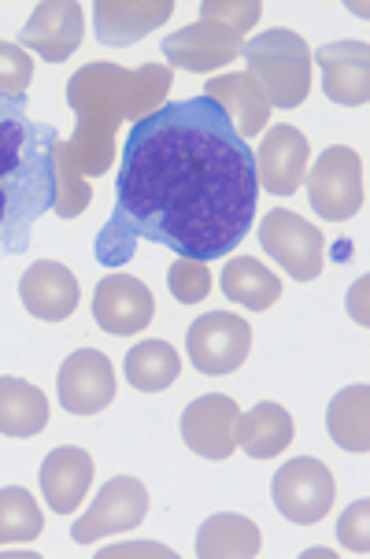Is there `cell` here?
Listing matches in <instances>:
<instances>
[{"label":"cell","instance_id":"obj_1","mask_svg":"<svg viewBox=\"0 0 370 559\" xmlns=\"http://www.w3.org/2000/svg\"><path fill=\"white\" fill-rule=\"evenodd\" d=\"M255 204V153L219 104H159L122 141L116 212L93 252L104 267L130 263L141 241L186 260H219L244 241Z\"/></svg>","mask_w":370,"mask_h":559},{"label":"cell","instance_id":"obj_2","mask_svg":"<svg viewBox=\"0 0 370 559\" xmlns=\"http://www.w3.org/2000/svg\"><path fill=\"white\" fill-rule=\"evenodd\" d=\"M56 127L34 122L26 97H0V255L31 249L34 223L56 207Z\"/></svg>","mask_w":370,"mask_h":559},{"label":"cell","instance_id":"obj_3","mask_svg":"<svg viewBox=\"0 0 370 559\" xmlns=\"http://www.w3.org/2000/svg\"><path fill=\"white\" fill-rule=\"evenodd\" d=\"M263 4H201V23L186 26V31L170 34L164 41L167 63L182 71H219L226 63H234L244 52V31L260 19Z\"/></svg>","mask_w":370,"mask_h":559},{"label":"cell","instance_id":"obj_4","mask_svg":"<svg viewBox=\"0 0 370 559\" xmlns=\"http://www.w3.org/2000/svg\"><path fill=\"white\" fill-rule=\"evenodd\" d=\"M249 74L267 93L271 108H297L311 90V49L297 31H267L244 41Z\"/></svg>","mask_w":370,"mask_h":559},{"label":"cell","instance_id":"obj_5","mask_svg":"<svg viewBox=\"0 0 370 559\" xmlns=\"http://www.w3.org/2000/svg\"><path fill=\"white\" fill-rule=\"evenodd\" d=\"M303 182H308L311 207L326 223H345L363 207V159L348 145L326 148Z\"/></svg>","mask_w":370,"mask_h":559},{"label":"cell","instance_id":"obj_6","mask_svg":"<svg viewBox=\"0 0 370 559\" xmlns=\"http://www.w3.org/2000/svg\"><path fill=\"white\" fill-rule=\"evenodd\" d=\"M271 492H274V508H278L289 523L311 526L330 515L334 497H337V481L322 460L297 456L274 475Z\"/></svg>","mask_w":370,"mask_h":559},{"label":"cell","instance_id":"obj_7","mask_svg":"<svg viewBox=\"0 0 370 559\" xmlns=\"http://www.w3.org/2000/svg\"><path fill=\"white\" fill-rule=\"evenodd\" d=\"M189 359L204 374H230L252 353V326L234 311H207L186 334Z\"/></svg>","mask_w":370,"mask_h":559},{"label":"cell","instance_id":"obj_8","mask_svg":"<svg viewBox=\"0 0 370 559\" xmlns=\"http://www.w3.org/2000/svg\"><path fill=\"white\" fill-rule=\"evenodd\" d=\"M260 241L271 260H278L297 282H315L322 274L326 238L315 223L300 219L297 212H286V207L267 212V219L260 223Z\"/></svg>","mask_w":370,"mask_h":559},{"label":"cell","instance_id":"obj_9","mask_svg":"<svg viewBox=\"0 0 370 559\" xmlns=\"http://www.w3.org/2000/svg\"><path fill=\"white\" fill-rule=\"evenodd\" d=\"M148 515V489L138 478H111L108 486L97 492V500L89 504L82 519H74L71 537L79 545H93L100 537L127 534L145 523Z\"/></svg>","mask_w":370,"mask_h":559},{"label":"cell","instance_id":"obj_10","mask_svg":"<svg viewBox=\"0 0 370 559\" xmlns=\"http://www.w3.org/2000/svg\"><path fill=\"white\" fill-rule=\"evenodd\" d=\"M56 390H60V407L71 415H97L116 401V371L111 359L97 348H79L63 359L60 374H56Z\"/></svg>","mask_w":370,"mask_h":559},{"label":"cell","instance_id":"obj_11","mask_svg":"<svg viewBox=\"0 0 370 559\" xmlns=\"http://www.w3.org/2000/svg\"><path fill=\"white\" fill-rule=\"evenodd\" d=\"M93 319L100 330L116 337H134L141 330H148V322L156 319V300H152L148 286L134 274H108L97 282L93 293Z\"/></svg>","mask_w":370,"mask_h":559},{"label":"cell","instance_id":"obj_12","mask_svg":"<svg viewBox=\"0 0 370 559\" xmlns=\"http://www.w3.org/2000/svg\"><path fill=\"white\" fill-rule=\"evenodd\" d=\"M308 138L289 122H278L263 134V145L255 153V182L274 197H293L308 178Z\"/></svg>","mask_w":370,"mask_h":559},{"label":"cell","instance_id":"obj_13","mask_svg":"<svg viewBox=\"0 0 370 559\" xmlns=\"http://www.w3.org/2000/svg\"><path fill=\"white\" fill-rule=\"evenodd\" d=\"M82 31H85V15L79 4H71V0H45L26 19L19 45L49 63H63L82 45Z\"/></svg>","mask_w":370,"mask_h":559},{"label":"cell","instance_id":"obj_14","mask_svg":"<svg viewBox=\"0 0 370 559\" xmlns=\"http://www.w3.org/2000/svg\"><path fill=\"white\" fill-rule=\"evenodd\" d=\"M237 401L223 393L196 396L182 412V438L196 456L204 460H230L237 449L234 426H237Z\"/></svg>","mask_w":370,"mask_h":559},{"label":"cell","instance_id":"obj_15","mask_svg":"<svg viewBox=\"0 0 370 559\" xmlns=\"http://www.w3.org/2000/svg\"><path fill=\"white\" fill-rule=\"evenodd\" d=\"M322 68V90L334 104L363 108L370 100V49L367 41H334L315 52Z\"/></svg>","mask_w":370,"mask_h":559},{"label":"cell","instance_id":"obj_16","mask_svg":"<svg viewBox=\"0 0 370 559\" xmlns=\"http://www.w3.org/2000/svg\"><path fill=\"white\" fill-rule=\"evenodd\" d=\"M19 297H23V308L31 311L34 319L45 322H63L71 319V311L79 308V278L56 260H37L31 263V271L19 282Z\"/></svg>","mask_w":370,"mask_h":559},{"label":"cell","instance_id":"obj_17","mask_svg":"<svg viewBox=\"0 0 370 559\" xmlns=\"http://www.w3.org/2000/svg\"><path fill=\"white\" fill-rule=\"evenodd\" d=\"M93 486V456L85 449L63 444L41 463V492L56 515H74Z\"/></svg>","mask_w":370,"mask_h":559},{"label":"cell","instance_id":"obj_18","mask_svg":"<svg viewBox=\"0 0 370 559\" xmlns=\"http://www.w3.org/2000/svg\"><path fill=\"white\" fill-rule=\"evenodd\" d=\"M175 12L170 0H100L93 4V26L104 45H134L148 31L167 23V15Z\"/></svg>","mask_w":370,"mask_h":559},{"label":"cell","instance_id":"obj_19","mask_svg":"<svg viewBox=\"0 0 370 559\" xmlns=\"http://www.w3.org/2000/svg\"><path fill=\"white\" fill-rule=\"evenodd\" d=\"M204 97H212L219 104L241 138H252V134H263V130H267L271 100L252 74H219V79H207Z\"/></svg>","mask_w":370,"mask_h":559},{"label":"cell","instance_id":"obj_20","mask_svg":"<svg viewBox=\"0 0 370 559\" xmlns=\"http://www.w3.org/2000/svg\"><path fill=\"white\" fill-rule=\"evenodd\" d=\"M293 415L282 404H255L252 412L237 415L234 438L252 460H274L289 449L293 441Z\"/></svg>","mask_w":370,"mask_h":559},{"label":"cell","instance_id":"obj_21","mask_svg":"<svg viewBox=\"0 0 370 559\" xmlns=\"http://www.w3.org/2000/svg\"><path fill=\"white\" fill-rule=\"evenodd\" d=\"M260 526L244 515H234V511L212 515L196 534V556L201 559H252L260 556Z\"/></svg>","mask_w":370,"mask_h":559},{"label":"cell","instance_id":"obj_22","mask_svg":"<svg viewBox=\"0 0 370 559\" xmlns=\"http://www.w3.org/2000/svg\"><path fill=\"white\" fill-rule=\"evenodd\" d=\"M49 426V401L23 378H0V433L37 438Z\"/></svg>","mask_w":370,"mask_h":559},{"label":"cell","instance_id":"obj_23","mask_svg":"<svg viewBox=\"0 0 370 559\" xmlns=\"http://www.w3.org/2000/svg\"><path fill=\"white\" fill-rule=\"evenodd\" d=\"M223 293L230 300H237L249 311H267L274 300L282 297V282L278 274H271L260 260L252 255H237V260H226L223 267Z\"/></svg>","mask_w":370,"mask_h":559},{"label":"cell","instance_id":"obj_24","mask_svg":"<svg viewBox=\"0 0 370 559\" xmlns=\"http://www.w3.org/2000/svg\"><path fill=\"white\" fill-rule=\"evenodd\" d=\"M330 438H334L345 452H363L370 449V390L367 385H348L330 401L326 412Z\"/></svg>","mask_w":370,"mask_h":559},{"label":"cell","instance_id":"obj_25","mask_svg":"<svg viewBox=\"0 0 370 559\" xmlns=\"http://www.w3.org/2000/svg\"><path fill=\"white\" fill-rule=\"evenodd\" d=\"M127 382L141 393H159L178 382L182 374V359H178L175 345L167 341H138L127 353Z\"/></svg>","mask_w":370,"mask_h":559},{"label":"cell","instance_id":"obj_26","mask_svg":"<svg viewBox=\"0 0 370 559\" xmlns=\"http://www.w3.org/2000/svg\"><path fill=\"white\" fill-rule=\"evenodd\" d=\"M45 519L31 489L8 486L0 489V545H23L41 534Z\"/></svg>","mask_w":370,"mask_h":559},{"label":"cell","instance_id":"obj_27","mask_svg":"<svg viewBox=\"0 0 370 559\" xmlns=\"http://www.w3.org/2000/svg\"><path fill=\"white\" fill-rule=\"evenodd\" d=\"M167 286H170V293H175L178 305H201L207 293H212L215 278H212V271H207V263L178 255L167 271Z\"/></svg>","mask_w":370,"mask_h":559},{"label":"cell","instance_id":"obj_28","mask_svg":"<svg viewBox=\"0 0 370 559\" xmlns=\"http://www.w3.org/2000/svg\"><path fill=\"white\" fill-rule=\"evenodd\" d=\"M34 82V63L23 45L0 41V97L23 100Z\"/></svg>","mask_w":370,"mask_h":559},{"label":"cell","instance_id":"obj_29","mask_svg":"<svg viewBox=\"0 0 370 559\" xmlns=\"http://www.w3.org/2000/svg\"><path fill=\"white\" fill-rule=\"evenodd\" d=\"M367 515H370V504L367 500H359V504H353L345 511V519H341L337 526V537L345 548H353V552H370V537H367Z\"/></svg>","mask_w":370,"mask_h":559},{"label":"cell","instance_id":"obj_30","mask_svg":"<svg viewBox=\"0 0 370 559\" xmlns=\"http://www.w3.org/2000/svg\"><path fill=\"white\" fill-rule=\"evenodd\" d=\"M100 556H104V559H108V556H170V548H164V545H148V542H138V545H122V548H104Z\"/></svg>","mask_w":370,"mask_h":559}]
</instances>
